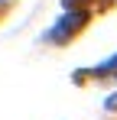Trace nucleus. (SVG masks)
<instances>
[{
	"label": "nucleus",
	"mask_w": 117,
	"mask_h": 120,
	"mask_svg": "<svg viewBox=\"0 0 117 120\" xmlns=\"http://www.w3.org/2000/svg\"><path fill=\"white\" fill-rule=\"evenodd\" d=\"M85 23H88V16H85V13H75V16L68 13V16H62V23H58L52 33H49V39L65 42V36H75V33L81 29V26H85Z\"/></svg>",
	"instance_id": "obj_1"
},
{
	"label": "nucleus",
	"mask_w": 117,
	"mask_h": 120,
	"mask_svg": "<svg viewBox=\"0 0 117 120\" xmlns=\"http://www.w3.org/2000/svg\"><path fill=\"white\" fill-rule=\"evenodd\" d=\"M114 68H117V55H114L111 62H104V68H101V71H114Z\"/></svg>",
	"instance_id": "obj_2"
}]
</instances>
